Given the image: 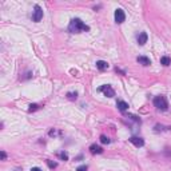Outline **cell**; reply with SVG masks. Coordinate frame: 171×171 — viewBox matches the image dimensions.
Instances as JSON below:
<instances>
[{"label": "cell", "instance_id": "obj_1", "mask_svg": "<svg viewBox=\"0 0 171 171\" xmlns=\"http://www.w3.org/2000/svg\"><path fill=\"white\" fill-rule=\"evenodd\" d=\"M88 30H90V27L86 26V24L78 18L72 19L70 26H68V31H70L71 34H80V32H84V31H88Z\"/></svg>", "mask_w": 171, "mask_h": 171}, {"label": "cell", "instance_id": "obj_2", "mask_svg": "<svg viewBox=\"0 0 171 171\" xmlns=\"http://www.w3.org/2000/svg\"><path fill=\"white\" fill-rule=\"evenodd\" d=\"M154 106H155L158 110L166 111L167 108H168V103H167L166 96H163V95H158V96H155V98H154Z\"/></svg>", "mask_w": 171, "mask_h": 171}, {"label": "cell", "instance_id": "obj_3", "mask_svg": "<svg viewBox=\"0 0 171 171\" xmlns=\"http://www.w3.org/2000/svg\"><path fill=\"white\" fill-rule=\"evenodd\" d=\"M99 91H102L103 94H104L107 98H112L115 96V91H114V88L111 87L110 84H104V86H102L100 88H99Z\"/></svg>", "mask_w": 171, "mask_h": 171}, {"label": "cell", "instance_id": "obj_4", "mask_svg": "<svg viewBox=\"0 0 171 171\" xmlns=\"http://www.w3.org/2000/svg\"><path fill=\"white\" fill-rule=\"evenodd\" d=\"M32 19H34V22H36V23H39L40 20L43 19V9L40 8V5H35V11H34Z\"/></svg>", "mask_w": 171, "mask_h": 171}, {"label": "cell", "instance_id": "obj_5", "mask_svg": "<svg viewBox=\"0 0 171 171\" xmlns=\"http://www.w3.org/2000/svg\"><path fill=\"white\" fill-rule=\"evenodd\" d=\"M124 20H126V13H124L123 9L118 8L115 11V22L118 23V24H120V23H123Z\"/></svg>", "mask_w": 171, "mask_h": 171}, {"label": "cell", "instance_id": "obj_6", "mask_svg": "<svg viewBox=\"0 0 171 171\" xmlns=\"http://www.w3.org/2000/svg\"><path fill=\"white\" fill-rule=\"evenodd\" d=\"M130 142H131L134 146H136V147H143V146H145V141H143L142 138H139V136H131V138H130Z\"/></svg>", "mask_w": 171, "mask_h": 171}, {"label": "cell", "instance_id": "obj_7", "mask_svg": "<svg viewBox=\"0 0 171 171\" xmlns=\"http://www.w3.org/2000/svg\"><path fill=\"white\" fill-rule=\"evenodd\" d=\"M147 39H149V36L146 32H141L139 35H138V44L139 46H145L147 43Z\"/></svg>", "mask_w": 171, "mask_h": 171}, {"label": "cell", "instance_id": "obj_8", "mask_svg": "<svg viewBox=\"0 0 171 171\" xmlns=\"http://www.w3.org/2000/svg\"><path fill=\"white\" fill-rule=\"evenodd\" d=\"M96 68L98 70H100V71H104L108 68V63L104 60H98L96 61Z\"/></svg>", "mask_w": 171, "mask_h": 171}, {"label": "cell", "instance_id": "obj_9", "mask_svg": "<svg viewBox=\"0 0 171 171\" xmlns=\"http://www.w3.org/2000/svg\"><path fill=\"white\" fill-rule=\"evenodd\" d=\"M90 151H91V154H102L103 153V149L98 145H91L90 146Z\"/></svg>", "mask_w": 171, "mask_h": 171}, {"label": "cell", "instance_id": "obj_10", "mask_svg": "<svg viewBox=\"0 0 171 171\" xmlns=\"http://www.w3.org/2000/svg\"><path fill=\"white\" fill-rule=\"evenodd\" d=\"M136 60L139 61L141 64H143V66H150V64H151V60H150L147 56H138Z\"/></svg>", "mask_w": 171, "mask_h": 171}, {"label": "cell", "instance_id": "obj_11", "mask_svg": "<svg viewBox=\"0 0 171 171\" xmlns=\"http://www.w3.org/2000/svg\"><path fill=\"white\" fill-rule=\"evenodd\" d=\"M116 107H118L120 111H126L128 108V103H126V102H123V100H118Z\"/></svg>", "mask_w": 171, "mask_h": 171}, {"label": "cell", "instance_id": "obj_12", "mask_svg": "<svg viewBox=\"0 0 171 171\" xmlns=\"http://www.w3.org/2000/svg\"><path fill=\"white\" fill-rule=\"evenodd\" d=\"M160 64H163V66H170L171 59L168 56H162L160 57Z\"/></svg>", "mask_w": 171, "mask_h": 171}, {"label": "cell", "instance_id": "obj_13", "mask_svg": "<svg viewBox=\"0 0 171 171\" xmlns=\"http://www.w3.org/2000/svg\"><path fill=\"white\" fill-rule=\"evenodd\" d=\"M57 156H59L61 160H64V162L68 160V155H67V153H59V154H57Z\"/></svg>", "mask_w": 171, "mask_h": 171}, {"label": "cell", "instance_id": "obj_14", "mask_svg": "<svg viewBox=\"0 0 171 171\" xmlns=\"http://www.w3.org/2000/svg\"><path fill=\"white\" fill-rule=\"evenodd\" d=\"M76 96H78V94H76V92H68V94H67V98L71 99V100H75Z\"/></svg>", "mask_w": 171, "mask_h": 171}, {"label": "cell", "instance_id": "obj_15", "mask_svg": "<svg viewBox=\"0 0 171 171\" xmlns=\"http://www.w3.org/2000/svg\"><path fill=\"white\" fill-rule=\"evenodd\" d=\"M47 164H48V167H50V168H52V170H53V168H56V166H57L56 162H52V160H50V159L47 160Z\"/></svg>", "mask_w": 171, "mask_h": 171}, {"label": "cell", "instance_id": "obj_16", "mask_svg": "<svg viewBox=\"0 0 171 171\" xmlns=\"http://www.w3.org/2000/svg\"><path fill=\"white\" fill-rule=\"evenodd\" d=\"M100 142H102V143H104V145H108L111 141H110V139H108V138H107L106 135H102V136H100Z\"/></svg>", "mask_w": 171, "mask_h": 171}, {"label": "cell", "instance_id": "obj_17", "mask_svg": "<svg viewBox=\"0 0 171 171\" xmlns=\"http://www.w3.org/2000/svg\"><path fill=\"white\" fill-rule=\"evenodd\" d=\"M36 110H39V106H38V104H31L30 106V110H28V111L32 112V111H36Z\"/></svg>", "mask_w": 171, "mask_h": 171}, {"label": "cell", "instance_id": "obj_18", "mask_svg": "<svg viewBox=\"0 0 171 171\" xmlns=\"http://www.w3.org/2000/svg\"><path fill=\"white\" fill-rule=\"evenodd\" d=\"M76 171H87V166H79L76 168Z\"/></svg>", "mask_w": 171, "mask_h": 171}, {"label": "cell", "instance_id": "obj_19", "mask_svg": "<svg viewBox=\"0 0 171 171\" xmlns=\"http://www.w3.org/2000/svg\"><path fill=\"white\" fill-rule=\"evenodd\" d=\"M0 156H1V160H5V158H7V155H5L4 151H1V153H0Z\"/></svg>", "mask_w": 171, "mask_h": 171}, {"label": "cell", "instance_id": "obj_20", "mask_svg": "<svg viewBox=\"0 0 171 171\" xmlns=\"http://www.w3.org/2000/svg\"><path fill=\"white\" fill-rule=\"evenodd\" d=\"M31 171H42L39 168V167H32V168H31Z\"/></svg>", "mask_w": 171, "mask_h": 171}]
</instances>
